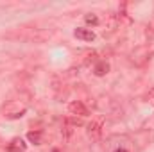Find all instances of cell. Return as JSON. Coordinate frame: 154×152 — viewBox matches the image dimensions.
Segmentation results:
<instances>
[{"label":"cell","mask_w":154,"mask_h":152,"mask_svg":"<svg viewBox=\"0 0 154 152\" xmlns=\"http://www.w3.org/2000/svg\"><path fill=\"white\" fill-rule=\"evenodd\" d=\"M7 150L9 152H23L25 150V143L22 138H14L9 145H7Z\"/></svg>","instance_id":"obj_4"},{"label":"cell","mask_w":154,"mask_h":152,"mask_svg":"<svg viewBox=\"0 0 154 152\" xmlns=\"http://www.w3.org/2000/svg\"><path fill=\"white\" fill-rule=\"evenodd\" d=\"M27 138H29V141L34 143V145H39V143H41V132H39V131H31V132L27 134Z\"/></svg>","instance_id":"obj_6"},{"label":"cell","mask_w":154,"mask_h":152,"mask_svg":"<svg viewBox=\"0 0 154 152\" xmlns=\"http://www.w3.org/2000/svg\"><path fill=\"white\" fill-rule=\"evenodd\" d=\"M74 34H75L77 39H82V41H93L95 39V32L91 29H84V27H77Z\"/></svg>","instance_id":"obj_3"},{"label":"cell","mask_w":154,"mask_h":152,"mask_svg":"<svg viewBox=\"0 0 154 152\" xmlns=\"http://www.w3.org/2000/svg\"><path fill=\"white\" fill-rule=\"evenodd\" d=\"M52 152H61V150H57V149H54V150H52Z\"/></svg>","instance_id":"obj_10"},{"label":"cell","mask_w":154,"mask_h":152,"mask_svg":"<svg viewBox=\"0 0 154 152\" xmlns=\"http://www.w3.org/2000/svg\"><path fill=\"white\" fill-rule=\"evenodd\" d=\"M109 72V65L106 63V61H100V63H97L95 65V68H93V74L97 77H102V75H106Z\"/></svg>","instance_id":"obj_5"},{"label":"cell","mask_w":154,"mask_h":152,"mask_svg":"<svg viewBox=\"0 0 154 152\" xmlns=\"http://www.w3.org/2000/svg\"><path fill=\"white\" fill-rule=\"evenodd\" d=\"M68 111H70V114H74V116H86L88 114V108L81 100H74V102L68 104Z\"/></svg>","instance_id":"obj_2"},{"label":"cell","mask_w":154,"mask_h":152,"mask_svg":"<svg viewBox=\"0 0 154 152\" xmlns=\"http://www.w3.org/2000/svg\"><path fill=\"white\" fill-rule=\"evenodd\" d=\"M147 99H149V102H151V104L154 106V88L151 90V91H149V95H147Z\"/></svg>","instance_id":"obj_8"},{"label":"cell","mask_w":154,"mask_h":152,"mask_svg":"<svg viewBox=\"0 0 154 152\" xmlns=\"http://www.w3.org/2000/svg\"><path fill=\"white\" fill-rule=\"evenodd\" d=\"M86 134L91 141H99L102 136V122L100 120H91L86 125Z\"/></svg>","instance_id":"obj_1"},{"label":"cell","mask_w":154,"mask_h":152,"mask_svg":"<svg viewBox=\"0 0 154 152\" xmlns=\"http://www.w3.org/2000/svg\"><path fill=\"white\" fill-rule=\"evenodd\" d=\"M84 22H86L88 25H99V16L93 14V13H88V14L84 16Z\"/></svg>","instance_id":"obj_7"},{"label":"cell","mask_w":154,"mask_h":152,"mask_svg":"<svg viewBox=\"0 0 154 152\" xmlns=\"http://www.w3.org/2000/svg\"><path fill=\"white\" fill-rule=\"evenodd\" d=\"M115 152H129V150H125V149H116Z\"/></svg>","instance_id":"obj_9"}]
</instances>
